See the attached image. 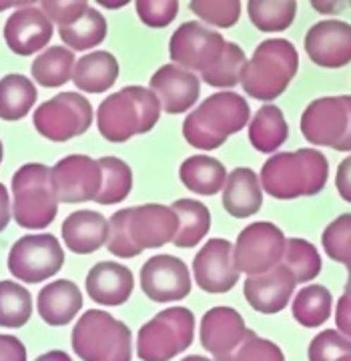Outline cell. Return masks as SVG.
I'll use <instances>...</instances> for the list:
<instances>
[{
  "label": "cell",
  "mask_w": 351,
  "mask_h": 361,
  "mask_svg": "<svg viewBox=\"0 0 351 361\" xmlns=\"http://www.w3.org/2000/svg\"><path fill=\"white\" fill-rule=\"evenodd\" d=\"M179 229L177 213L167 205H147L121 209L109 219L106 249L121 259L139 257L144 249L171 243Z\"/></svg>",
  "instance_id": "1"
},
{
  "label": "cell",
  "mask_w": 351,
  "mask_h": 361,
  "mask_svg": "<svg viewBox=\"0 0 351 361\" xmlns=\"http://www.w3.org/2000/svg\"><path fill=\"white\" fill-rule=\"evenodd\" d=\"M329 177V163L317 149L277 153L265 161L259 183L273 199H297L321 193Z\"/></svg>",
  "instance_id": "2"
},
{
  "label": "cell",
  "mask_w": 351,
  "mask_h": 361,
  "mask_svg": "<svg viewBox=\"0 0 351 361\" xmlns=\"http://www.w3.org/2000/svg\"><path fill=\"white\" fill-rule=\"evenodd\" d=\"M249 103L237 92H215L197 106L183 123V137L195 149L215 151L249 123Z\"/></svg>",
  "instance_id": "3"
},
{
  "label": "cell",
  "mask_w": 351,
  "mask_h": 361,
  "mask_svg": "<svg viewBox=\"0 0 351 361\" xmlns=\"http://www.w3.org/2000/svg\"><path fill=\"white\" fill-rule=\"evenodd\" d=\"M161 111V103L153 90L125 87L99 104L97 127L106 141L127 142L135 135L155 129Z\"/></svg>",
  "instance_id": "4"
},
{
  "label": "cell",
  "mask_w": 351,
  "mask_h": 361,
  "mask_svg": "<svg viewBox=\"0 0 351 361\" xmlns=\"http://www.w3.org/2000/svg\"><path fill=\"white\" fill-rule=\"evenodd\" d=\"M300 54L285 39H267L255 49L241 73L239 85L251 99L273 101L281 97L297 75Z\"/></svg>",
  "instance_id": "5"
},
{
  "label": "cell",
  "mask_w": 351,
  "mask_h": 361,
  "mask_svg": "<svg viewBox=\"0 0 351 361\" xmlns=\"http://www.w3.org/2000/svg\"><path fill=\"white\" fill-rule=\"evenodd\" d=\"M73 351L82 361H130L133 336L123 322L103 310H89L75 323Z\"/></svg>",
  "instance_id": "6"
},
{
  "label": "cell",
  "mask_w": 351,
  "mask_h": 361,
  "mask_svg": "<svg viewBox=\"0 0 351 361\" xmlns=\"http://www.w3.org/2000/svg\"><path fill=\"white\" fill-rule=\"evenodd\" d=\"M58 213L51 169L26 163L13 175V217L23 229H44Z\"/></svg>",
  "instance_id": "7"
},
{
  "label": "cell",
  "mask_w": 351,
  "mask_h": 361,
  "mask_svg": "<svg viewBox=\"0 0 351 361\" xmlns=\"http://www.w3.org/2000/svg\"><path fill=\"white\" fill-rule=\"evenodd\" d=\"M195 339V315L187 307H169L144 323L137 336L141 361H171L191 348Z\"/></svg>",
  "instance_id": "8"
},
{
  "label": "cell",
  "mask_w": 351,
  "mask_h": 361,
  "mask_svg": "<svg viewBox=\"0 0 351 361\" xmlns=\"http://www.w3.org/2000/svg\"><path fill=\"white\" fill-rule=\"evenodd\" d=\"M32 125L49 141H70L91 129L92 106L78 92H58L35 111Z\"/></svg>",
  "instance_id": "9"
},
{
  "label": "cell",
  "mask_w": 351,
  "mask_h": 361,
  "mask_svg": "<svg viewBox=\"0 0 351 361\" xmlns=\"http://www.w3.org/2000/svg\"><path fill=\"white\" fill-rule=\"evenodd\" d=\"M285 243V235L273 223H251L237 237L233 247L235 267L249 277L263 275L281 263Z\"/></svg>",
  "instance_id": "10"
},
{
  "label": "cell",
  "mask_w": 351,
  "mask_h": 361,
  "mask_svg": "<svg viewBox=\"0 0 351 361\" xmlns=\"http://www.w3.org/2000/svg\"><path fill=\"white\" fill-rule=\"evenodd\" d=\"M65 265V251L51 233L25 235L8 253V271L25 283H40Z\"/></svg>",
  "instance_id": "11"
},
{
  "label": "cell",
  "mask_w": 351,
  "mask_h": 361,
  "mask_svg": "<svg viewBox=\"0 0 351 361\" xmlns=\"http://www.w3.org/2000/svg\"><path fill=\"white\" fill-rule=\"evenodd\" d=\"M225 42L219 32L201 23H183L171 37L169 56L175 66L189 73H205L221 59Z\"/></svg>",
  "instance_id": "12"
},
{
  "label": "cell",
  "mask_w": 351,
  "mask_h": 361,
  "mask_svg": "<svg viewBox=\"0 0 351 361\" xmlns=\"http://www.w3.org/2000/svg\"><path fill=\"white\" fill-rule=\"evenodd\" d=\"M301 135L315 147L335 149L350 130L347 97H321L301 115Z\"/></svg>",
  "instance_id": "13"
},
{
  "label": "cell",
  "mask_w": 351,
  "mask_h": 361,
  "mask_svg": "<svg viewBox=\"0 0 351 361\" xmlns=\"http://www.w3.org/2000/svg\"><path fill=\"white\" fill-rule=\"evenodd\" d=\"M52 187L58 203L94 201L103 185L99 161L87 155H68L51 169Z\"/></svg>",
  "instance_id": "14"
},
{
  "label": "cell",
  "mask_w": 351,
  "mask_h": 361,
  "mask_svg": "<svg viewBox=\"0 0 351 361\" xmlns=\"http://www.w3.org/2000/svg\"><path fill=\"white\" fill-rule=\"evenodd\" d=\"M191 285L185 261L175 255H155L141 267V287L155 303L181 301L191 293Z\"/></svg>",
  "instance_id": "15"
},
{
  "label": "cell",
  "mask_w": 351,
  "mask_h": 361,
  "mask_svg": "<svg viewBox=\"0 0 351 361\" xmlns=\"http://www.w3.org/2000/svg\"><path fill=\"white\" fill-rule=\"evenodd\" d=\"M195 283L207 293H227L239 281L233 245L227 239H211L193 259Z\"/></svg>",
  "instance_id": "16"
},
{
  "label": "cell",
  "mask_w": 351,
  "mask_h": 361,
  "mask_svg": "<svg viewBox=\"0 0 351 361\" xmlns=\"http://www.w3.org/2000/svg\"><path fill=\"white\" fill-rule=\"evenodd\" d=\"M305 52L312 63L324 68H341L351 63V25L327 18L305 35Z\"/></svg>",
  "instance_id": "17"
},
{
  "label": "cell",
  "mask_w": 351,
  "mask_h": 361,
  "mask_svg": "<svg viewBox=\"0 0 351 361\" xmlns=\"http://www.w3.org/2000/svg\"><path fill=\"white\" fill-rule=\"evenodd\" d=\"M245 334H247V327L241 313L225 305L209 310L203 315L201 327H199L201 345L215 357V361L227 360L235 349L241 345Z\"/></svg>",
  "instance_id": "18"
},
{
  "label": "cell",
  "mask_w": 351,
  "mask_h": 361,
  "mask_svg": "<svg viewBox=\"0 0 351 361\" xmlns=\"http://www.w3.org/2000/svg\"><path fill=\"white\" fill-rule=\"evenodd\" d=\"M52 39V23L40 6H23L11 14L4 25L6 47L20 56H30L42 51Z\"/></svg>",
  "instance_id": "19"
},
{
  "label": "cell",
  "mask_w": 351,
  "mask_h": 361,
  "mask_svg": "<svg viewBox=\"0 0 351 361\" xmlns=\"http://www.w3.org/2000/svg\"><path fill=\"white\" fill-rule=\"evenodd\" d=\"M151 90L165 113L183 115L191 106H195L201 94V80L195 73L175 65H165L151 77Z\"/></svg>",
  "instance_id": "20"
},
{
  "label": "cell",
  "mask_w": 351,
  "mask_h": 361,
  "mask_svg": "<svg viewBox=\"0 0 351 361\" xmlns=\"http://www.w3.org/2000/svg\"><path fill=\"white\" fill-rule=\"evenodd\" d=\"M295 279L285 265H277L263 275H253L245 279L243 293L247 303L259 313L273 315L283 311L295 291Z\"/></svg>",
  "instance_id": "21"
},
{
  "label": "cell",
  "mask_w": 351,
  "mask_h": 361,
  "mask_svg": "<svg viewBox=\"0 0 351 361\" xmlns=\"http://www.w3.org/2000/svg\"><path fill=\"white\" fill-rule=\"evenodd\" d=\"M85 287L94 303L104 307H118L129 301L135 279L129 267L115 261H101L89 271Z\"/></svg>",
  "instance_id": "22"
},
{
  "label": "cell",
  "mask_w": 351,
  "mask_h": 361,
  "mask_svg": "<svg viewBox=\"0 0 351 361\" xmlns=\"http://www.w3.org/2000/svg\"><path fill=\"white\" fill-rule=\"evenodd\" d=\"M263 205V189L253 169L237 167L223 185V207L235 219H247Z\"/></svg>",
  "instance_id": "23"
},
{
  "label": "cell",
  "mask_w": 351,
  "mask_h": 361,
  "mask_svg": "<svg viewBox=\"0 0 351 361\" xmlns=\"http://www.w3.org/2000/svg\"><path fill=\"white\" fill-rule=\"evenodd\" d=\"M63 239L73 253L91 255L106 245L109 221L99 211H75L63 223Z\"/></svg>",
  "instance_id": "24"
},
{
  "label": "cell",
  "mask_w": 351,
  "mask_h": 361,
  "mask_svg": "<svg viewBox=\"0 0 351 361\" xmlns=\"http://www.w3.org/2000/svg\"><path fill=\"white\" fill-rule=\"evenodd\" d=\"M37 310L42 322L52 327L70 323L82 310V293L75 281L56 279L40 289L37 297Z\"/></svg>",
  "instance_id": "25"
},
{
  "label": "cell",
  "mask_w": 351,
  "mask_h": 361,
  "mask_svg": "<svg viewBox=\"0 0 351 361\" xmlns=\"http://www.w3.org/2000/svg\"><path fill=\"white\" fill-rule=\"evenodd\" d=\"M118 78V61L106 51H92L80 56L73 68V82L82 92L99 94L109 90Z\"/></svg>",
  "instance_id": "26"
},
{
  "label": "cell",
  "mask_w": 351,
  "mask_h": 361,
  "mask_svg": "<svg viewBox=\"0 0 351 361\" xmlns=\"http://www.w3.org/2000/svg\"><path fill=\"white\" fill-rule=\"evenodd\" d=\"M181 183L195 195L213 197L223 189L227 180V171L219 159L207 155L189 157L179 169Z\"/></svg>",
  "instance_id": "27"
},
{
  "label": "cell",
  "mask_w": 351,
  "mask_h": 361,
  "mask_svg": "<svg viewBox=\"0 0 351 361\" xmlns=\"http://www.w3.org/2000/svg\"><path fill=\"white\" fill-rule=\"evenodd\" d=\"M289 137V127L281 109L265 104L255 113L249 125V141L259 153H275Z\"/></svg>",
  "instance_id": "28"
},
{
  "label": "cell",
  "mask_w": 351,
  "mask_h": 361,
  "mask_svg": "<svg viewBox=\"0 0 351 361\" xmlns=\"http://www.w3.org/2000/svg\"><path fill=\"white\" fill-rule=\"evenodd\" d=\"M171 209L179 217V229L173 243L183 249L199 245L211 229V213L207 205L195 199H179L171 205Z\"/></svg>",
  "instance_id": "29"
},
{
  "label": "cell",
  "mask_w": 351,
  "mask_h": 361,
  "mask_svg": "<svg viewBox=\"0 0 351 361\" xmlns=\"http://www.w3.org/2000/svg\"><path fill=\"white\" fill-rule=\"evenodd\" d=\"M37 87L25 75H6L0 80V118L20 121L37 103Z\"/></svg>",
  "instance_id": "30"
},
{
  "label": "cell",
  "mask_w": 351,
  "mask_h": 361,
  "mask_svg": "<svg viewBox=\"0 0 351 361\" xmlns=\"http://www.w3.org/2000/svg\"><path fill=\"white\" fill-rule=\"evenodd\" d=\"M75 63V52L65 47H51L35 59V63L30 65V73L35 82L47 89H54L73 78Z\"/></svg>",
  "instance_id": "31"
},
{
  "label": "cell",
  "mask_w": 351,
  "mask_h": 361,
  "mask_svg": "<svg viewBox=\"0 0 351 361\" xmlns=\"http://www.w3.org/2000/svg\"><path fill=\"white\" fill-rule=\"evenodd\" d=\"M58 35L68 47V51H91L99 47L106 37V20L97 8L89 6L73 25L61 26Z\"/></svg>",
  "instance_id": "32"
},
{
  "label": "cell",
  "mask_w": 351,
  "mask_h": 361,
  "mask_svg": "<svg viewBox=\"0 0 351 361\" xmlns=\"http://www.w3.org/2000/svg\"><path fill=\"white\" fill-rule=\"evenodd\" d=\"M333 307V297L324 285H307L297 291L291 313L303 327H319L329 319Z\"/></svg>",
  "instance_id": "33"
},
{
  "label": "cell",
  "mask_w": 351,
  "mask_h": 361,
  "mask_svg": "<svg viewBox=\"0 0 351 361\" xmlns=\"http://www.w3.org/2000/svg\"><path fill=\"white\" fill-rule=\"evenodd\" d=\"M99 165L103 171V185L94 201L99 205H115L125 201L133 189V171L129 165L117 157H103L99 159Z\"/></svg>",
  "instance_id": "34"
},
{
  "label": "cell",
  "mask_w": 351,
  "mask_h": 361,
  "mask_svg": "<svg viewBox=\"0 0 351 361\" xmlns=\"http://www.w3.org/2000/svg\"><path fill=\"white\" fill-rule=\"evenodd\" d=\"M247 14L251 23L261 32H283L293 25L297 14V2L293 0H251L247 4Z\"/></svg>",
  "instance_id": "35"
},
{
  "label": "cell",
  "mask_w": 351,
  "mask_h": 361,
  "mask_svg": "<svg viewBox=\"0 0 351 361\" xmlns=\"http://www.w3.org/2000/svg\"><path fill=\"white\" fill-rule=\"evenodd\" d=\"M32 315V295L16 281H0V327L18 329Z\"/></svg>",
  "instance_id": "36"
},
{
  "label": "cell",
  "mask_w": 351,
  "mask_h": 361,
  "mask_svg": "<svg viewBox=\"0 0 351 361\" xmlns=\"http://www.w3.org/2000/svg\"><path fill=\"white\" fill-rule=\"evenodd\" d=\"M281 265H285L289 269V273L295 279V283H307V281H312L321 273L319 251L315 249L313 243L305 241V239H300V237L287 239Z\"/></svg>",
  "instance_id": "37"
},
{
  "label": "cell",
  "mask_w": 351,
  "mask_h": 361,
  "mask_svg": "<svg viewBox=\"0 0 351 361\" xmlns=\"http://www.w3.org/2000/svg\"><path fill=\"white\" fill-rule=\"evenodd\" d=\"M245 65H247V56L241 51V47L235 42H225V49H223L221 59L217 61V65L201 73V77L211 87L231 89L235 85H239V78H241Z\"/></svg>",
  "instance_id": "38"
},
{
  "label": "cell",
  "mask_w": 351,
  "mask_h": 361,
  "mask_svg": "<svg viewBox=\"0 0 351 361\" xmlns=\"http://www.w3.org/2000/svg\"><path fill=\"white\" fill-rule=\"evenodd\" d=\"M321 243L327 257L351 269V213H343L327 225Z\"/></svg>",
  "instance_id": "39"
},
{
  "label": "cell",
  "mask_w": 351,
  "mask_h": 361,
  "mask_svg": "<svg viewBox=\"0 0 351 361\" xmlns=\"http://www.w3.org/2000/svg\"><path fill=\"white\" fill-rule=\"evenodd\" d=\"M225 361H285V355L277 343L247 329L241 345Z\"/></svg>",
  "instance_id": "40"
},
{
  "label": "cell",
  "mask_w": 351,
  "mask_h": 361,
  "mask_svg": "<svg viewBox=\"0 0 351 361\" xmlns=\"http://www.w3.org/2000/svg\"><path fill=\"white\" fill-rule=\"evenodd\" d=\"M191 13L203 18L205 23L219 28H229L237 25L241 16V2L227 0V2H209V0H193L189 4Z\"/></svg>",
  "instance_id": "41"
},
{
  "label": "cell",
  "mask_w": 351,
  "mask_h": 361,
  "mask_svg": "<svg viewBox=\"0 0 351 361\" xmlns=\"http://www.w3.org/2000/svg\"><path fill=\"white\" fill-rule=\"evenodd\" d=\"M347 353H351V339L343 337L335 329H326L317 334L307 349L309 361H338Z\"/></svg>",
  "instance_id": "42"
},
{
  "label": "cell",
  "mask_w": 351,
  "mask_h": 361,
  "mask_svg": "<svg viewBox=\"0 0 351 361\" xmlns=\"http://www.w3.org/2000/svg\"><path fill=\"white\" fill-rule=\"evenodd\" d=\"M139 18L143 20V25L151 28H165L169 26L177 14H179V2L175 0H139L135 4Z\"/></svg>",
  "instance_id": "43"
},
{
  "label": "cell",
  "mask_w": 351,
  "mask_h": 361,
  "mask_svg": "<svg viewBox=\"0 0 351 361\" xmlns=\"http://www.w3.org/2000/svg\"><path fill=\"white\" fill-rule=\"evenodd\" d=\"M89 8V2H40V11L49 16L51 23L61 26L73 25Z\"/></svg>",
  "instance_id": "44"
},
{
  "label": "cell",
  "mask_w": 351,
  "mask_h": 361,
  "mask_svg": "<svg viewBox=\"0 0 351 361\" xmlns=\"http://www.w3.org/2000/svg\"><path fill=\"white\" fill-rule=\"evenodd\" d=\"M0 361H26L25 343L18 337L0 334Z\"/></svg>",
  "instance_id": "45"
},
{
  "label": "cell",
  "mask_w": 351,
  "mask_h": 361,
  "mask_svg": "<svg viewBox=\"0 0 351 361\" xmlns=\"http://www.w3.org/2000/svg\"><path fill=\"white\" fill-rule=\"evenodd\" d=\"M335 323H338L339 334L351 339V297H339L338 307H335Z\"/></svg>",
  "instance_id": "46"
},
{
  "label": "cell",
  "mask_w": 351,
  "mask_h": 361,
  "mask_svg": "<svg viewBox=\"0 0 351 361\" xmlns=\"http://www.w3.org/2000/svg\"><path fill=\"white\" fill-rule=\"evenodd\" d=\"M335 187H338L339 197H341L343 201L351 203V155L339 163L338 177H335Z\"/></svg>",
  "instance_id": "47"
},
{
  "label": "cell",
  "mask_w": 351,
  "mask_h": 361,
  "mask_svg": "<svg viewBox=\"0 0 351 361\" xmlns=\"http://www.w3.org/2000/svg\"><path fill=\"white\" fill-rule=\"evenodd\" d=\"M13 217V207H11V195L6 191V187L0 183V233L4 231L11 223Z\"/></svg>",
  "instance_id": "48"
},
{
  "label": "cell",
  "mask_w": 351,
  "mask_h": 361,
  "mask_svg": "<svg viewBox=\"0 0 351 361\" xmlns=\"http://www.w3.org/2000/svg\"><path fill=\"white\" fill-rule=\"evenodd\" d=\"M313 8L315 11H319V13H339V11H343L347 4H339V2H319V0H313L312 2Z\"/></svg>",
  "instance_id": "49"
},
{
  "label": "cell",
  "mask_w": 351,
  "mask_h": 361,
  "mask_svg": "<svg viewBox=\"0 0 351 361\" xmlns=\"http://www.w3.org/2000/svg\"><path fill=\"white\" fill-rule=\"evenodd\" d=\"M35 361H73L70 360V355L66 353V351H61V349H52V351H47V353H42L39 355Z\"/></svg>",
  "instance_id": "50"
},
{
  "label": "cell",
  "mask_w": 351,
  "mask_h": 361,
  "mask_svg": "<svg viewBox=\"0 0 351 361\" xmlns=\"http://www.w3.org/2000/svg\"><path fill=\"white\" fill-rule=\"evenodd\" d=\"M345 97H347V106H350V130L343 137V141L335 147V151H351V97L350 94H345Z\"/></svg>",
  "instance_id": "51"
},
{
  "label": "cell",
  "mask_w": 351,
  "mask_h": 361,
  "mask_svg": "<svg viewBox=\"0 0 351 361\" xmlns=\"http://www.w3.org/2000/svg\"><path fill=\"white\" fill-rule=\"evenodd\" d=\"M101 4L106 6V8H121V6H125V2H109V0H103Z\"/></svg>",
  "instance_id": "52"
},
{
  "label": "cell",
  "mask_w": 351,
  "mask_h": 361,
  "mask_svg": "<svg viewBox=\"0 0 351 361\" xmlns=\"http://www.w3.org/2000/svg\"><path fill=\"white\" fill-rule=\"evenodd\" d=\"M181 361H211L209 357H203V355H187V357H183Z\"/></svg>",
  "instance_id": "53"
},
{
  "label": "cell",
  "mask_w": 351,
  "mask_h": 361,
  "mask_svg": "<svg viewBox=\"0 0 351 361\" xmlns=\"http://www.w3.org/2000/svg\"><path fill=\"white\" fill-rule=\"evenodd\" d=\"M345 295L351 297V269H350V277H347V283H345Z\"/></svg>",
  "instance_id": "54"
},
{
  "label": "cell",
  "mask_w": 351,
  "mask_h": 361,
  "mask_svg": "<svg viewBox=\"0 0 351 361\" xmlns=\"http://www.w3.org/2000/svg\"><path fill=\"white\" fill-rule=\"evenodd\" d=\"M338 361H351V353H347V355H343V357H339Z\"/></svg>",
  "instance_id": "55"
},
{
  "label": "cell",
  "mask_w": 351,
  "mask_h": 361,
  "mask_svg": "<svg viewBox=\"0 0 351 361\" xmlns=\"http://www.w3.org/2000/svg\"><path fill=\"white\" fill-rule=\"evenodd\" d=\"M2 157H4V147H2V141H0V163H2Z\"/></svg>",
  "instance_id": "56"
}]
</instances>
